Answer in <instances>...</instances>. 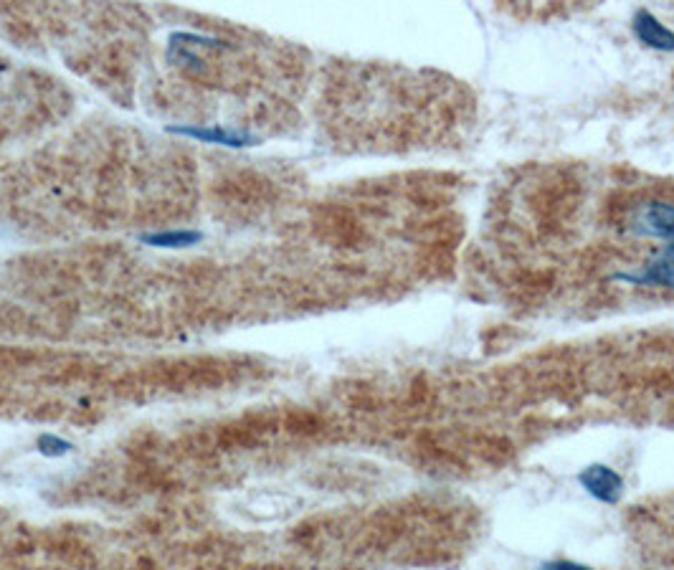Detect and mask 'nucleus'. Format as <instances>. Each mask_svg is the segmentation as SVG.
I'll return each mask as SVG.
<instances>
[{"instance_id": "nucleus-1", "label": "nucleus", "mask_w": 674, "mask_h": 570, "mask_svg": "<svg viewBox=\"0 0 674 570\" xmlns=\"http://www.w3.org/2000/svg\"><path fill=\"white\" fill-rule=\"evenodd\" d=\"M629 228L636 239L674 246V203L667 198H647L634 206Z\"/></svg>"}, {"instance_id": "nucleus-2", "label": "nucleus", "mask_w": 674, "mask_h": 570, "mask_svg": "<svg viewBox=\"0 0 674 570\" xmlns=\"http://www.w3.org/2000/svg\"><path fill=\"white\" fill-rule=\"evenodd\" d=\"M614 282L644 289H674V246H659L634 272H616Z\"/></svg>"}, {"instance_id": "nucleus-3", "label": "nucleus", "mask_w": 674, "mask_h": 570, "mask_svg": "<svg viewBox=\"0 0 674 570\" xmlns=\"http://www.w3.org/2000/svg\"><path fill=\"white\" fill-rule=\"evenodd\" d=\"M578 484L601 505H619L626 492L624 477L616 469H611L609 464H588L578 474Z\"/></svg>"}, {"instance_id": "nucleus-4", "label": "nucleus", "mask_w": 674, "mask_h": 570, "mask_svg": "<svg viewBox=\"0 0 674 570\" xmlns=\"http://www.w3.org/2000/svg\"><path fill=\"white\" fill-rule=\"evenodd\" d=\"M631 28H634V36L639 38V44H644L647 49L662 51V54H672L674 51V31H669L647 8H639L634 13Z\"/></svg>"}, {"instance_id": "nucleus-5", "label": "nucleus", "mask_w": 674, "mask_h": 570, "mask_svg": "<svg viewBox=\"0 0 674 570\" xmlns=\"http://www.w3.org/2000/svg\"><path fill=\"white\" fill-rule=\"evenodd\" d=\"M168 132L183 137H193V140L211 142V145H223V147H251L259 142V137L249 135V132L241 130H223V127H175L170 125Z\"/></svg>"}, {"instance_id": "nucleus-6", "label": "nucleus", "mask_w": 674, "mask_h": 570, "mask_svg": "<svg viewBox=\"0 0 674 570\" xmlns=\"http://www.w3.org/2000/svg\"><path fill=\"white\" fill-rule=\"evenodd\" d=\"M203 236L198 231H158V234H142L140 241L155 249H188L196 246Z\"/></svg>"}, {"instance_id": "nucleus-7", "label": "nucleus", "mask_w": 674, "mask_h": 570, "mask_svg": "<svg viewBox=\"0 0 674 570\" xmlns=\"http://www.w3.org/2000/svg\"><path fill=\"white\" fill-rule=\"evenodd\" d=\"M36 446H39L41 454L49 456V459H59V456H66L74 451V444H71V441L61 439V436L56 434H41Z\"/></svg>"}, {"instance_id": "nucleus-8", "label": "nucleus", "mask_w": 674, "mask_h": 570, "mask_svg": "<svg viewBox=\"0 0 674 570\" xmlns=\"http://www.w3.org/2000/svg\"><path fill=\"white\" fill-rule=\"evenodd\" d=\"M538 570H593L591 565L576 563V560H548Z\"/></svg>"}]
</instances>
